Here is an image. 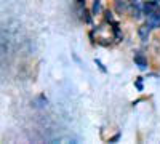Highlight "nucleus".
<instances>
[{
    "mask_svg": "<svg viewBox=\"0 0 160 144\" xmlns=\"http://www.w3.org/2000/svg\"><path fill=\"white\" fill-rule=\"evenodd\" d=\"M133 61H135V64L138 66L139 71H148L149 61H148V58L144 56L142 51H135V55H133Z\"/></svg>",
    "mask_w": 160,
    "mask_h": 144,
    "instance_id": "f257e3e1",
    "label": "nucleus"
},
{
    "mask_svg": "<svg viewBox=\"0 0 160 144\" xmlns=\"http://www.w3.org/2000/svg\"><path fill=\"white\" fill-rule=\"evenodd\" d=\"M146 22L152 27V31L154 29H160V7H158L157 11H154V13H151V15L146 16Z\"/></svg>",
    "mask_w": 160,
    "mask_h": 144,
    "instance_id": "f03ea898",
    "label": "nucleus"
},
{
    "mask_svg": "<svg viewBox=\"0 0 160 144\" xmlns=\"http://www.w3.org/2000/svg\"><path fill=\"white\" fill-rule=\"evenodd\" d=\"M151 31H152V27L148 24V22H144V24H141L139 27H138V37H139V40L142 42V43H146L149 40V37H151Z\"/></svg>",
    "mask_w": 160,
    "mask_h": 144,
    "instance_id": "7ed1b4c3",
    "label": "nucleus"
},
{
    "mask_svg": "<svg viewBox=\"0 0 160 144\" xmlns=\"http://www.w3.org/2000/svg\"><path fill=\"white\" fill-rule=\"evenodd\" d=\"M158 7H160V3H157V2H152V0H146V3H144V8H142V11H144V15L148 16V15H151V13L157 11V10H158Z\"/></svg>",
    "mask_w": 160,
    "mask_h": 144,
    "instance_id": "20e7f679",
    "label": "nucleus"
},
{
    "mask_svg": "<svg viewBox=\"0 0 160 144\" xmlns=\"http://www.w3.org/2000/svg\"><path fill=\"white\" fill-rule=\"evenodd\" d=\"M128 8V2H125V0H115L114 2V10L117 15H122V13H125Z\"/></svg>",
    "mask_w": 160,
    "mask_h": 144,
    "instance_id": "39448f33",
    "label": "nucleus"
},
{
    "mask_svg": "<svg viewBox=\"0 0 160 144\" xmlns=\"http://www.w3.org/2000/svg\"><path fill=\"white\" fill-rule=\"evenodd\" d=\"M146 0H128V8L127 11H133V10H142L144 8Z\"/></svg>",
    "mask_w": 160,
    "mask_h": 144,
    "instance_id": "423d86ee",
    "label": "nucleus"
},
{
    "mask_svg": "<svg viewBox=\"0 0 160 144\" xmlns=\"http://www.w3.org/2000/svg\"><path fill=\"white\" fill-rule=\"evenodd\" d=\"M101 2H102V0H93V3H91V13H93V16H98V15H101V13L104 11Z\"/></svg>",
    "mask_w": 160,
    "mask_h": 144,
    "instance_id": "0eeeda50",
    "label": "nucleus"
},
{
    "mask_svg": "<svg viewBox=\"0 0 160 144\" xmlns=\"http://www.w3.org/2000/svg\"><path fill=\"white\" fill-rule=\"evenodd\" d=\"M102 15H104V21H106V22L111 24V22L114 21V13H112V10H104Z\"/></svg>",
    "mask_w": 160,
    "mask_h": 144,
    "instance_id": "6e6552de",
    "label": "nucleus"
},
{
    "mask_svg": "<svg viewBox=\"0 0 160 144\" xmlns=\"http://www.w3.org/2000/svg\"><path fill=\"white\" fill-rule=\"evenodd\" d=\"M91 16H93L91 10H90V11H87V10H85V11H83V19H82V21H83V22H87V24H91V22H93V18H91Z\"/></svg>",
    "mask_w": 160,
    "mask_h": 144,
    "instance_id": "1a4fd4ad",
    "label": "nucleus"
},
{
    "mask_svg": "<svg viewBox=\"0 0 160 144\" xmlns=\"http://www.w3.org/2000/svg\"><path fill=\"white\" fill-rule=\"evenodd\" d=\"M95 64H96V66H98V67L101 69V72H104V74L108 72V69H106V66H104V64H102V62H101V61H99L98 58H95Z\"/></svg>",
    "mask_w": 160,
    "mask_h": 144,
    "instance_id": "9d476101",
    "label": "nucleus"
},
{
    "mask_svg": "<svg viewBox=\"0 0 160 144\" xmlns=\"http://www.w3.org/2000/svg\"><path fill=\"white\" fill-rule=\"evenodd\" d=\"M135 87L138 88V91H142V77H138V78H136Z\"/></svg>",
    "mask_w": 160,
    "mask_h": 144,
    "instance_id": "9b49d317",
    "label": "nucleus"
},
{
    "mask_svg": "<svg viewBox=\"0 0 160 144\" xmlns=\"http://www.w3.org/2000/svg\"><path fill=\"white\" fill-rule=\"evenodd\" d=\"M120 139V133H117L115 136H112V138H109V142H115V141H118Z\"/></svg>",
    "mask_w": 160,
    "mask_h": 144,
    "instance_id": "f8f14e48",
    "label": "nucleus"
},
{
    "mask_svg": "<svg viewBox=\"0 0 160 144\" xmlns=\"http://www.w3.org/2000/svg\"><path fill=\"white\" fill-rule=\"evenodd\" d=\"M75 7H85V0H75Z\"/></svg>",
    "mask_w": 160,
    "mask_h": 144,
    "instance_id": "ddd939ff",
    "label": "nucleus"
},
{
    "mask_svg": "<svg viewBox=\"0 0 160 144\" xmlns=\"http://www.w3.org/2000/svg\"><path fill=\"white\" fill-rule=\"evenodd\" d=\"M152 2H157V3H160V0H152Z\"/></svg>",
    "mask_w": 160,
    "mask_h": 144,
    "instance_id": "4468645a",
    "label": "nucleus"
}]
</instances>
